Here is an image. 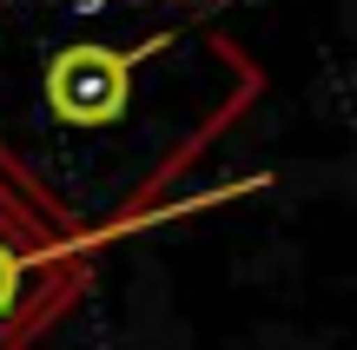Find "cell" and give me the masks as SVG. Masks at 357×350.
<instances>
[{"label": "cell", "instance_id": "cell-1", "mask_svg": "<svg viewBox=\"0 0 357 350\" xmlns=\"http://www.w3.org/2000/svg\"><path fill=\"white\" fill-rule=\"evenodd\" d=\"M113 232L53 225L13 179H0V350H33L93 285V258Z\"/></svg>", "mask_w": 357, "mask_h": 350}, {"label": "cell", "instance_id": "cell-2", "mask_svg": "<svg viewBox=\"0 0 357 350\" xmlns=\"http://www.w3.org/2000/svg\"><path fill=\"white\" fill-rule=\"evenodd\" d=\"M185 40V26H153L139 40H106V33H79L60 40L53 53H40L33 73V106L40 126H53V139H100L119 132L139 106V79L159 53H172Z\"/></svg>", "mask_w": 357, "mask_h": 350}]
</instances>
